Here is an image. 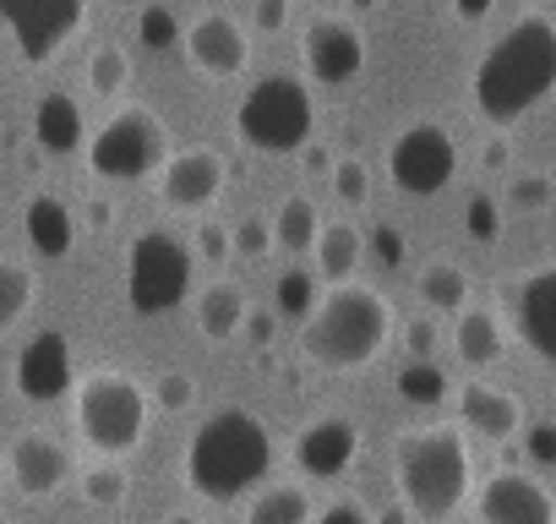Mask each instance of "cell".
Here are the masks:
<instances>
[{
    "mask_svg": "<svg viewBox=\"0 0 556 524\" xmlns=\"http://www.w3.org/2000/svg\"><path fill=\"white\" fill-rule=\"evenodd\" d=\"M556 93V23L545 12H523L507 23L469 77V104L491 126H513L534 115Z\"/></svg>",
    "mask_w": 556,
    "mask_h": 524,
    "instance_id": "cell-1",
    "label": "cell"
},
{
    "mask_svg": "<svg viewBox=\"0 0 556 524\" xmlns=\"http://www.w3.org/2000/svg\"><path fill=\"white\" fill-rule=\"evenodd\" d=\"M267 470H273V432L240 404L202 415L197 432L186 437L180 475L202 502H235L256 481H267Z\"/></svg>",
    "mask_w": 556,
    "mask_h": 524,
    "instance_id": "cell-2",
    "label": "cell"
},
{
    "mask_svg": "<svg viewBox=\"0 0 556 524\" xmlns=\"http://www.w3.org/2000/svg\"><path fill=\"white\" fill-rule=\"evenodd\" d=\"M393 339V307L371 285H328L317 312L301 323V355L323 372H361Z\"/></svg>",
    "mask_w": 556,
    "mask_h": 524,
    "instance_id": "cell-3",
    "label": "cell"
},
{
    "mask_svg": "<svg viewBox=\"0 0 556 524\" xmlns=\"http://www.w3.org/2000/svg\"><path fill=\"white\" fill-rule=\"evenodd\" d=\"M393 481H399V502L415 519L447 524L464 508V497H469V437H464V426L431 421V426L399 432Z\"/></svg>",
    "mask_w": 556,
    "mask_h": 524,
    "instance_id": "cell-4",
    "label": "cell"
},
{
    "mask_svg": "<svg viewBox=\"0 0 556 524\" xmlns=\"http://www.w3.org/2000/svg\"><path fill=\"white\" fill-rule=\"evenodd\" d=\"M148 415H153V388H142L131 372H115V366L88 372L72 394L77 437L104 459H126L131 448H142Z\"/></svg>",
    "mask_w": 556,
    "mask_h": 524,
    "instance_id": "cell-5",
    "label": "cell"
},
{
    "mask_svg": "<svg viewBox=\"0 0 556 524\" xmlns=\"http://www.w3.org/2000/svg\"><path fill=\"white\" fill-rule=\"evenodd\" d=\"M317 132V99L312 83L295 72H273L256 88H245V99L235 104V137L256 153H301Z\"/></svg>",
    "mask_w": 556,
    "mask_h": 524,
    "instance_id": "cell-6",
    "label": "cell"
},
{
    "mask_svg": "<svg viewBox=\"0 0 556 524\" xmlns=\"http://www.w3.org/2000/svg\"><path fill=\"white\" fill-rule=\"evenodd\" d=\"M169 164V126L148 104H121L93 137H88V170L99 180H148Z\"/></svg>",
    "mask_w": 556,
    "mask_h": 524,
    "instance_id": "cell-7",
    "label": "cell"
},
{
    "mask_svg": "<svg viewBox=\"0 0 556 524\" xmlns=\"http://www.w3.org/2000/svg\"><path fill=\"white\" fill-rule=\"evenodd\" d=\"M197 251L169 229H142L126 251V307L137 317H164L191 296Z\"/></svg>",
    "mask_w": 556,
    "mask_h": 524,
    "instance_id": "cell-8",
    "label": "cell"
},
{
    "mask_svg": "<svg viewBox=\"0 0 556 524\" xmlns=\"http://www.w3.org/2000/svg\"><path fill=\"white\" fill-rule=\"evenodd\" d=\"M88 23V0H0V28L28 66H50Z\"/></svg>",
    "mask_w": 556,
    "mask_h": 524,
    "instance_id": "cell-9",
    "label": "cell"
},
{
    "mask_svg": "<svg viewBox=\"0 0 556 524\" xmlns=\"http://www.w3.org/2000/svg\"><path fill=\"white\" fill-rule=\"evenodd\" d=\"M458 175V142L447 126L437 121H415L393 137L388 148V180L404 191V197H437L447 191Z\"/></svg>",
    "mask_w": 556,
    "mask_h": 524,
    "instance_id": "cell-10",
    "label": "cell"
},
{
    "mask_svg": "<svg viewBox=\"0 0 556 524\" xmlns=\"http://www.w3.org/2000/svg\"><path fill=\"white\" fill-rule=\"evenodd\" d=\"M502 307H507V323L523 339V350L540 366L556 372V262H545V269L513 279L502 290Z\"/></svg>",
    "mask_w": 556,
    "mask_h": 524,
    "instance_id": "cell-11",
    "label": "cell"
},
{
    "mask_svg": "<svg viewBox=\"0 0 556 524\" xmlns=\"http://www.w3.org/2000/svg\"><path fill=\"white\" fill-rule=\"evenodd\" d=\"M153 180H159V202L169 213H207L224 197L229 159L218 148H180V153H169V164Z\"/></svg>",
    "mask_w": 556,
    "mask_h": 524,
    "instance_id": "cell-12",
    "label": "cell"
},
{
    "mask_svg": "<svg viewBox=\"0 0 556 524\" xmlns=\"http://www.w3.org/2000/svg\"><path fill=\"white\" fill-rule=\"evenodd\" d=\"M475 519L480 524H556V497L529 470H496L475 491Z\"/></svg>",
    "mask_w": 556,
    "mask_h": 524,
    "instance_id": "cell-13",
    "label": "cell"
},
{
    "mask_svg": "<svg viewBox=\"0 0 556 524\" xmlns=\"http://www.w3.org/2000/svg\"><path fill=\"white\" fill-rule=\"evenodd\" d=\"M12 383L28 404H55L66 394H77V361H72V339L61 328H45L34 334L23 350H17V366H12Z\"/></svg>",
    "mask_w": 556,
    "mask_h": 524,
    "instance_id": "cell-14",
    "label": "cell"
},
{
    "mask_svg": "<svg viewBox=\"0 0 556 524\" xmlns=\"http://www.w3.org/2000/svg\"><path fill=\"white\" fill-rule=\"evenodd\" d=\"M180 50H186V61H191L202 77L224 83V77H240V72H245V61H251V34H245L229 12H202V17L186 28Z\"/></svg>",
    "mask_w": 556,
    "mask_h": 524,
    "instance_id": "cell-15",
    "label": "cell"
},
{
    "mask_svg": "<svg viewBox=\"0 0 556 524\" xmlns=\"http://www.w3.org/2000/svg\"><path fill=\"white\" fill-rule=\"evenodd\" d=\"M306 77L317 83V88H344V83H355L361 77V66H366V39H361V28L355 23H344V17H317L312 28H306Z\"/></svg>",
    "mask_w": 556,
    "mask_h": 524,
    "instance_id": "cell-16",
    "label": "cell"
},
{
    "mask_svg": "<svg viewBox=\"0 0 556 524\" xmlns=\"http://www.w3.org/2000/svg\"><path fill=\"white\" fill-rule=\"evenodd\" d=\"M361 459V426L350 415H317L295 437V470L306 481H339Z\"/></svg>",
    "mask_w": 556,
    "mask_h": 524,
    "instance_id": "cell-17",
    "label": "cell"
},
{
    "mask_svg": "<svg viewBox=\"0 0 556 524\" xmlns=\"http://www.w3.org/2000/svg\"><path fill=\"white\" fill-rule=\"evenodd\" d=\"M7 464L23 497H55L72 481V453L50 432H17V442L7 448Z\"/></svg>",
    "mask_w": 556,
    "mask_h": 524,
    "instance_id": "cell-18",
    "label": "cell"
},
{
    "mask_svg": "<svg viewBox=\"0 0 556 524\" xmlns=\"http://www.w3.org/2000/svg\"><path fill=\"white\" fill-rule=\"evenodd\" d=\"M458 426L485 442H513L523 432V404L496 383H464L458 388Z\"/></svg>",
    "mask_w": 556,
    "mask_h": 524,
    "instance_id": "cell-19",
    "label": "cell"
},
{
    "mask_svg": "<svg viewBox=\"0 0 556 524\" xmlns=\"http://www.w3.org/2000/svg\"><path fill=\"white\" fill-rule=\"evenodd\" d=\"M34 137H39L45 153L66 159V153H77L93 132H88V121H83V104L55 88V93H45V99L34 104Z\"/></svg>",
    "mask_w": 556,
    "mask_h": 524,
    "instance_id": "cell-20",
    "label": "cell"
},
{
    "mask_svg": "<svg viewBox=\"0 0 556 524\" xmlns=\"http://www.w3.org/2000/svg\"><path fill=\"white\" fill-rule=\"evenodd\" d=\"M23 229H28V246H34L39 257H66V251L77 246V213H72V202H61L55 191L28 197Z\"/></svg>",
    "mask_w": 556,
    "mask_h": 524,
    "instance_id": "cell-21",
    "label": "cell"
},
{
    "mask_svg": "<svg viewBox=\"0 0 556 524\" xmlns=\"http://www.w3.org/2000/svg\"><path fill=\"white\" fill-rule=\"evenodd\" d=\"M453 350H458V361H464L469 372L496 366V361L507 355V328H502V317H496L491 307H464L458 323H453Z\"/></svg>",
    "mask_w": 556,
    "mask_h": 524,
    "instance_id": "cell-22",
    "label": "cell"
},
{
    "mask_svg": "<svg viewBox=\"0 0 556 524\" xmlns=\"http://www.w3.org/2000/svg\"><path fill=\"white\" fill-rule=\"evenodd\" d=\"M197 328H202V339H213V345H224V339H235L240 328H245V296H240V285H229V279H218V285H207V290H197Z\"/></svg>",
    "mask_w": 556,
    "mask_h": 524,
    "instance_id": "cell-23",
    "label": "cell"
},
{
    "mask_svg": "<svg viewBox=\"0 0 556 524\" xmlns=\"http://www.w3.org/2000/svg\"><path fill=\"white\" fill-rule=\"evenodd\" d=\"M323 213H317V202L306 197V191H295V197H285L278 202V213H273V240H278V251H290V257H312L317 251V240H323Z\"/></svg>",
    "mask_w": 556,
    "mask_h": 524,
    "instance_id": "cell-24",
    "label": "cell"
},
{
    "mask_svg": "<svg viewBox=\"0 0 556 524\" xmlns=\"http://www.w3.org/2000/svg\"><path fill=\"white\" fill-rule=\"evenodd\" d=\"M415 296H420V307L431 317H442V312L458 317L469 307V274L458 269L453 257H431L426 269H420V279H415Z\"/></svg>",
    "mask_w": 556,
    "mask_h": 524,
    "instance_id": "cell-25",
    "label": "cell"
},
{
    "mask_svg": "<svg viewBox=\"0 0 556 524\" xmlns=\"http://www.w3.org/2000/svg\"><path fill=\"white\" fill-rule=\"evenodd\" d=\"M312 257H317V274H323L328 285H350L355 269L366 262V235H361L350 219H339V224L323 229V240H317Z\"/></svg>",
    "mask_w": 556,
    "mask_h": 524,
    "instance_id": "cell-26",
    "label": "cell"
},
{
    "mask_svg": "<svg viewBox=\"0 0 556 524\" xmlns=\"http://www.w3.org/2000/svg\"><path fill=\"white\" fill-rule=\"evenodd\" d=\"M245 524H312V497L306 486L295 481H278V486H262L245 508Z\"/></svg>",
    "mask_w": 556,
    "mask_h": 524,
    "instance_id": "cell-27",
    "label": "cell"
},
{
    "mask_svg": "<svg viewBox=\"0 0 556 524\" xmlns=\"http://www.w3.org/2000/svg\"><path fill=\"white\" fill-rule=\"evenodd\" d=\"M34 296H39V279H34L28 262L0 257V334H12L34 312Z\"/></svg>",
    "mask_w": 556,
    "mask_h": 524,
    "instance_id": "cell-28",
    "label": "cell"
},
{
    "mask_svg": "<svg viewBox=\"0 0 556 524\" xmlns=\"http://www.w3.org/2000/svg\"><path fill=\"white\" fill-rule=\"evenodd\" d=\"M317 279H323V274H306V269H285V274H278V285H273V312L285 317V323H306V317L317 312V301H323Z\"/></svg>",
    "mask_w": 556,
    "mask_h": 524,
    "instance_id": "cell-29",
    "label": "cell"
},
{
    "mask_svg": "<svg viewBox=\"0 0 556 524\" xmlns=\"http://www.w3.org/2000/svg\"><path fill=\"white\" fill-rule=\"evenodd\" d=\"M88 88H93L99 99L126 93V88H131V55H126L121 45H99V50L88 55Z\"/></svg>",
    "mask_w": 556,
    "mask_h": 524,
    "instance_id": "cell-30",
    "label": "cell"
},
{
    "mask_svg": "<svg viewBox=\"0 0 556 524\" xmlns=\"http://www.w3.org/2000/svg\"><path fill=\"white\" fill-rule=\"evenodd\" d=\"M399 394L409 399V404H420V410H431V404H442L447 399V372L437 366V361H404L399 366Z\"/></svg>",
    "mask_w": 556,
    "mask_h": 524,
    "instance_id": "cell-31",
    "label": "cell"
},
{
    "mask_svg": "<svg viewBox=\"0 0 556 524\" xmlns=\"http://www.w3.org/2000/svg\"><path fill=\"white\" fill-rule=\"evenodd\" d=\"M83 497H88L93 508H121V502L131 497V481H126V470H115V464H93V470H83Z\"/></svg>",
    "mask_w": 556,
    "mask_h": 524,
    "instance_id": "cell-32",
    "label": "cell"
},
{
    "mask_svg": "<svg viewBox=\"0 0 556 524\" xmlns=\"http://www.w3.org/2000/svg\"><path fill=\"white\" fill-rule=\"evenodd\" d=\"M273 246H278V240H273V219H256V213L235 219V257H240V262H262Z\"/></svg>",
    "mask_w": 556,
    "mask_h": 524,
    "instance_id": "cell-33",
    "label": "cell"
},
{
    "mask_svg": "<svg viewBox=\"0 0 556 524\" xmlns=\"http://www.w3.org/2000/svg\"><path fill=\"white\" fill-rule=\"evenodd\" d=\"M333 191H339L344 208H366V202H371V170H366L361 159H339V170H333Z\"/></svg>",
    "mask_w": 556,
    "mask_h": 524,
    "instance_id": "cell-34",
    "label": "cell"
},
{
    "mask_svg": "<svg viewBox=\"0 0 556 524\" xmlns=\"http://www.w3.org/2000/svg\"><path fill=\"white\" fill-rule=\"evenodd\" d=\"M137 34H142V45H148V50H169V45H180V39H186V28L169 17V7H148V12H142V23H137Z\"/></svg>",
    "mask_w": 556,
    "mask_h": 524,
    "instance_id": "cell-35",
    "label": "cell"
},
{
    "mask_svg": "<svg viewBox=\"0 0 556 524\" xmlns=\"http://www.w3.org/2000/svg\"><path fill=\"white\" fill-rule=\"evenodd\" d=\"M197 257L202 262H229L235 257V229L218 224V219H202L197 224Z\"/></svg>",
    "mask_w": 556,
    "mask_h": 524,
    "instance_id": "cell-36",
    "label": "cell"
},
{
    "mask_svg": "<svg viewBox=\"0 0 556 524\" xmlns=\"http://www.w3.org/2000/svg\"><path fill=\"white\" fill-rule=\"evenodd\" d=\"M464 229H469L475 240H485V246H491V240L502 235V219H496V202H491L485 191H475V197H469V208H464Z\"/></svg>",
    "mask_w": 556,
    "mask_h": 524,
    "instance_id": "cell-37",
    "label": "cell"
},
{
    "mask_svg": "<svg viewBox=\"0 0 556 524\" xmlns=\"http://www.w3.org/2000/svg\"><path fill=\"white\" fill-rule=\"evenodd\" d=\"M153 404H159V410H191V404H197V383H191L186 372H164V377L153 383Z\"/></svg>",
    "mask_w": 556,
    "mask_h": 524,
    "instance_id": "cell-38",
    "label": "cell"
},
{
    "mask_svg": "<svg viewBox=\"0 0 556 524\" xmlns=\"http://www.w3.org/2000/svg\"><path fill=\"white\" fill-rule=\"evenodd\" d=\"M513 202H518V213L545 208L551 202V180L545 175H513Z\"/></svg>",
    "mask_w": 556,
    "mask_h": 524,
    "instance_id": "cell-39",
    "label": "cell"
},
{
    "mask_svg": "<svg viewBox=\"0 0 556 524\" xmlns=\"http://www.w3.org/2000/svg\"><path fill=\"white\" fill-rule=\"evenodd\" d=\"M404 350H409L415 361H431V350H437V317H431V312H420V317L404 328Z\"/></svg>",
    "mask_w": 556,
    "mask_h": 524,
    "instance_id": "cell-40",
    "label": "cell"
},
{
    "mask_svg": "<svg viewBox=\"0 0 556 524\" xmlns=\"http://www.w3.org/2000/svg\"><path fill=\"white\" fill-rule=\"evenodd\" d=\"M312 524H377V519L366 513V502H355V497H333Z\"/></svg>",
    "mask_w": 556,
    "mask_h": 524,
    "instance_id": "cell-41",
    "label": "cell"
},
{
    "mask_svg": "<svg viewBox=\"0 0 556 524\" xmlns=\"http://www.w3.org/2000/svg\"><path fill=\"white\" fill-rule=\"evenodd\" d=\"M285 23H290V0H256L251 7V28L256 34H285Z\"/></svg>",
    "mask_w": 556,
    "mask_h": 524,
    "instance_id": "cell-42",
    "label": "cell"
},
{
    "mask_svg": "<svg viewBox=\"0 0 556 524\" xmlns=\"http://www.w3.org/2000/svg\"><path fill=\"white\" fill-rule=\"evenodd\" d=\"M371 251H377V262L399 269V262H404V235H399L393 224H377V229H371Z\"/></svg>",
    "mask_w": 556,
    "mask_h": 524,
    "instance_id": "cell-43",
    "label": "cell"
},
{
    "mask_svg": "<svg viewBox=\"0 0 556 524\" xmlns=\"http://www.w3.org/2000/svg\"><path fill=\"white\" fill-rule=\"evenodd\" d=\"M273 328H278V312H273V307L245 317V334H251V345H267V339H273Z\"/></svg>",
    "mask_w": 556,
    "mask_h": 524,
    "instance_id": "cell-44",
    "label": "cell"
},
{
    "mask_svg": "<svg viewBox=\"0 0 556 524\" xmlns=\"http://www.w3.org/2000/svg\"><path fill=\"white\" fill-rule=\"evenodd\" d=\"M491 7H496V0H453V17H458V23H480Z\"/></svg>",
    "mask_w": 556,
    "mask_h": 524,
    "instance_id": "cell-45",
    "label": "cell"
},
{
    "mask_svg": "<svg viewBox=\"0 0 556 524\" xmlns=\"http://www.w3.org/2000/svg\"><path fill=\"white\" fill-rule=\"evenodd\" d=\"M301 159H306L312 170H323V175H333V170H339V164L328 159V148H317V142H306V148H301Z\"/></svg>",
    "mask_w": 556,
    "mask_h": 524,
    "instance_id": "cell-46",
    "label": "cell"
},
{
    "mask_svg": "<svg viewBox=\"0 0 556 524\" xmlns=\"http://www.w3.org/2000/svg\"><path fill=\"white\" fill-rule=\"evenodd\" d=\"M110 219H115V208H110V202H88V229H99V235H104V229H110Z\"/></svg>",
    "mask_w": 556,
    "mask_h": 524,
    "instance_id": "cell-47",
    "label": "cell"
},
{
    "mask_svg": "<svg viewBox=\"0 0 556 524\" xmlns=\"http://www.w3.org/2000/svg\"><path fill=\"white\" fill-rule=\"evenodd\" d=\"M502 164H507V142L491 137V142H485V170H502Z\"/></svg>",
    "mask_w": 556,
    "mask_h": 524,
    "instance_id": "cell-48",
    "label": "cell"
},
{
    "mask_svg": "<svg viewBox=\"0 0 556 524\" xmlns=\"http://www.w3.org/2000/svg\"><path fill=\"white\" fill-rule=\"evenodd\" d=\"M409 519H415V513H409L404 502H393V508H382V513H377V524H409Z\"/></svg>",
    "mask_w": 556,
    "mask_h": 524,
    "instance_id": "cell-49",
    "label": "cell"
},
{
    "mask_svg": "<svg viewBox=\"0 0 556 524\" xmlns=\"http://www.w3.org/2000/svg\"><path fill=\"white\" fill-rule=\"evenodd\" d=\"M164 524H202V519H197V513H169Z\"/></svg>",
    "mask_w": 556,
    "mask_h": 524,
    "instance_id": "cell-50",
    "label": "cell"
},
{
    "mask_svg": "<svg viewBox=\"0 0 556 524\" xmlns=\"http://www.w3.org/2000/svg\"><path fill=\"white\" fill-rule=\"evenodd\" d=\"M12 481V464H7V453H0V486H7Z\"/></svg>",
    "mask_w": 556,
    "mask_h": 524,
    "instance_id": "cell-51",
    "label": "cell"
},
{
    "mask_svg": "<svg viewBox=\"0 0 556 524\" xmlns=\"http://www.w3.org/2000/svg\"><path fill=\"white\" fill-rule=\"evenodd\" d=\"M350 7H355V12H371V7H377V0H350Z\"/></svg>",
    "mask_w": 556,
    "mask_h": 524,
    "instance_id": "cell-52",
    "label": "cell"
},
{
    "mask_svg": "<svg viewBox=\"0 0 556 524\" xmlns=\"http://www.w3.org/2000/svg\"><path fill=\"white\" fill-rule=\"evenodd\" d=\"M0 524H7V519H0Z\"/></svg>",
    "mask_w": 556,
    "mask_h": 524,
    "instance_id": "cell-53",
    "label": "cell"
}]
</instances>
